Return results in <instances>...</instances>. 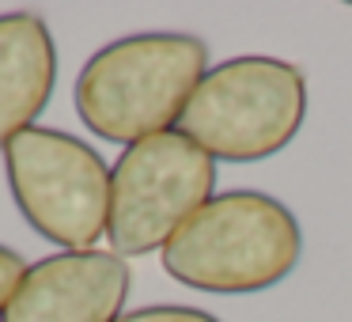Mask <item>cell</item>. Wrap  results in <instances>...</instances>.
Listing matches in <instances>:
<instances>
[{"label":"cell","mask_w":352,"mask_h":322,"mask_svg":"<svg viewBox=\"0 0 352 322\" xmlns=\"http://www.w3.org/2000/svg\"><path fill=\"white\" fill-rule=\"evenodd\" d=\"M4 171L23 220L65 250H95L107 235L110 167L87 140L31 125L4 148Z\"/></svg>","instance_id":"obj_4"},{"label":"cell","mask_w":352,"mask_h":322,"mask_svg":"<svg viewBox=\"0 0 352 322\" xmlns=\"http://www.w3.org/2000/svg\"><path fill=\"white\" fill-rule=\"evenodd\" d=\"M57 84V46L34 12L0 16V152L31 129Z\"/></svg>","instance_id":"obj_7"},{"label":"cell","mask_w":352,"mask_h":322,"mask_svg":"<svg viewBox=\"0 0 352 322\" xmlns=\"http://www.w3.org/2000/svg\"><path fill=\"white\" fill-rule=\"evenodd\" d=\"M303 254V231L284 201L231 190L178 228L163 246V269L178 284L216 296H246L280 284Z\"/></svg>","instance_id":"obj_2"},{"label":"cell","mask_w":352,"mask_h":322,"mask_svg":"<svg viewBox=\"0 0 352 322\" xmlns=\"http://www.w3.org/2000/svg\"><path fill=\"white\" fill-rule=\"evenodd\" d=\"M129 261L114 250H61L27 266L0 322H118Z\"/></svg>","instance_id":"obj_6"},{"label":"cell","mask_w":352,"mask_h":322,"mask_svg":"<svg viewBox=\"0 0 352 322\" xmlns=\"http://www.w3.org/2000/svg\"><path fill=\"white\" fill-rule=\"evenodd\" d=\"M307 118V80L280 57H235L205 72L175 129L228 163L276 155Z\"/></svg>","instance_id":"obj_3"},{"label":"cell","mask_w":352,"mask_h":322,"mask_svg":"<svg viewBox=\"0 0 352 322\" xmlns=\"http://www.w3.org/2000/svg\"><path fill=\"white\" fill-rule=\"evenodd\" d=\"M118 322H220L216 314L197 311V307H178V303H160V307H140V311L122 314Z\"/></svg>","instance_id":"obj_8"},{"label":"cell","mask_w":352,"mask_h":322,"mask_svg":"<svg viewBox=\"0 0 352 322\" xmlns=\"http://www.w3.org/2000/svg\"><path fill=\"white\" fill-rule=\"evenodd\" d=\"M23 273H27L23 258H19L16 250H8V246H0V314H4V307L12 303V296H16Z\"/></svg>","instance_id":"obj_9"},{"label":"cell","mask_w":352,"mask_h":322,"mask_svg":"<svg viewBox=\"0 0 352 322\" xmlns=\"http://www.w3.org/2000/svg\"><path fill=\"white\" fill-rule=\"evenodd\" d=\"M205 72L208 46L193 34H129L80 69L72 99L95 137L129 148L175 129Z\"/></svg>","instance_id":"obj_1"},{"label":"cell","mask_w":352,"mask_h":322,"mask_svg":"<svg viewBox=\"0 0 352 322\" xmlns=\"http://www.w3.org/2000/svg\"><path fill=\"white\" fill-rule=\"evenodd\" d=\"M216 160L186 133L167 129L129 144L110 167L107 235L114 254H152L212 201Z\"/></svg>","instance_id":"obj_5"}]
</instances>
